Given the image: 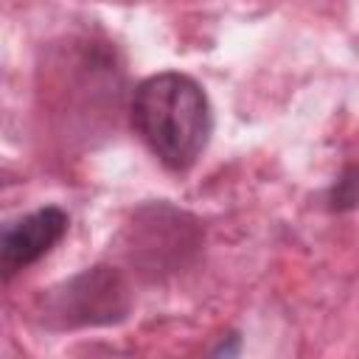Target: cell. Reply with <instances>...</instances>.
I'll return each instance as SVG.
<instances>
[{
	"mask_svg": "<svg viewBox=\"0 0 359 359\" xmlns=\"http://www.w3.org/2000/svg\"><path fill=\"white\" fill-rule=\"evenodd\" d=\"M129 112L135 132L168 171H188L213 135V109L202 84L177 70L143 79Z\"/></svg>",
	"mask_w": 359,
	"mask_h": 359,
	"instance_id": "6da1fadb",
	"label": "cell"
},
{
	"mask_svg": "<svg viewBox=\"0 0 359 359\" xmlns=\"http://www.w3.org/2000/svg\"><path fill=\"white\" fill-rule=\"evenodd\" d=\"M132 292L115 266L98 264L67 278L45 297V317L59 328L112 325L126 320Z\"/></svg>",
	"mask_w": 359,
	"mask_h": 359,
	"instance_id": "7a4b0ae2",
	"label": "cell"
},
{
	"mask_svg": "<svg viewBox=\"0 0 359 359\" xmlns=\"http://www.w3.org/2000/svg\"><path fill=\"white\" fill-rule=\"evenodd\" d=\"M67 224H70L67 213L56 205L39 208V210L22 216L20 222L8 224L0 238L3 278L8 280L14 272H20V269L36 264L42 255H48L67 233Z\"/></svg>",
	"mask_w": 359,
	"mask_h": 359,
	"instance_id": "3957f363",
	"label": "cell"
},
{
	"mask_svg": "<svg viewBox=\"0 0 359 359\" xmlns=\"http://www.w3.org/2000/svg\"><path fill=\"white\" fill-rule=\"evenodd\" d=\"M328 202L334 210H348L359 205V168H351L337 180V185L328 194Z\"/></svg>",
	"mask_w": 359,
	"mask_h": 359,
	"instance_id": "277c9868",
	"label": "cell"
}]
</instances>
